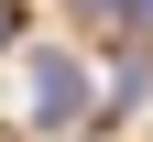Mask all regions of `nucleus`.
Returning a JSON list of instances; mask_svg holds the SVG:
<instances>
[{
	"label": "nucleus",
	"instance_id": "1",
	"mask_svg": "<svg viewBox=\"0 0 153 142\" xmlns=\"http://www.w3.org/2000/svg\"><path fill=\"white\" fill-rule=\"evenodd\" d=\"M22 120L33 131H76V120H99V77L76 66V55H33V98H22Z\"/></svg>",
	"mask_w": 153,
	"mask_h": 142
},
{
	"label": "nucleus",
	"instance_id": "2",
	"mask_svg": "<svg viewBox=\"0 0 153 142\" xmlns=\"http://www.w3.org/2000/svg\"><path fill=\"white\" fill-rule=\"evenodd\" d=\"M76 11H88V22H109V33H131V44L153 33V0H76Z\"/></svg>",
	"mask_w": 153,
	"mask_h": 142
},
{
	"label": "nucleus",
	"instance_id": "3",
	"mask_svg": "<svg viewBox=\"0 0 153 142\" xmlns=\"http://www.w3.org/2000/svg\"><path fill=\"white\" fill-rule=\"evenodd\" d=\"M11 44H22V0H0V55H11Z\"/></svg>",
	"mask_w": 153,
	"mask_h": 142
}]
</instances>
